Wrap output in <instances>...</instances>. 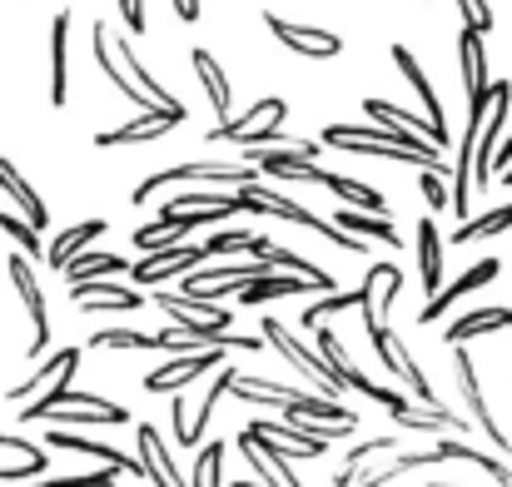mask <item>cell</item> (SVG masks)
Returning <instances> with one entry per match:
<instances>
[{
    "mask_svg": "<svg viewBox=\"0 0 512 487\" xmlns=\"http://www.w3.org/2000/svg\"><path fill=\"white\" fill-rule=\"evenodd\" d=\"M239 209H249V214H264V219H284V224H304L309 234H324L329 244H339L348 254H368V239H358V234H343L334 229L329 219H319L314 209H304V204H294L289 194H279V189H269V184H259V179H249V184H239Z\"/></svg>",
    "mask_w": 512,
    "mask_h": 487,
    "instance_id": "cell-1",
    "label": "cell"
},
{
    "mask_svg": "<svg viewBox=\"0 0 512 487\" xmlns=\"http://www.w3.org/2000/svg\"><path fill=\"white\" fill-rule=\"evenodd\" d=\"M284 115H289V105L279 100V95H269V100H259V105H249L239 120H219L214 130H209V145H239V150H259V145H289L284 135H279V125H284Z\"/></svg>",
    "mask_w": 512,
    "mask_h": 487,
    "instance_id": "cell-2",
    "label": "cell"
},
{
    "mask_svg": "<svg viewBox=\"0 0 512 487\" xmlns=\"http://www.w3.org/2000/svg\"><path fill=\"white\" fill-rule=\"evenodd\" d=\"M75 368H80V348H60V353H55L50 363H40L25 383H15L5 398L20 408V418H25V423H35V418H40V408H45V403H55V398L70 388Z\"/></svg>",
    "mask_w": 512,
    "mask_h": 487,
    "instance_id": "cell-3",
    "label": "cell"
},
{
    "mask_svg": "<svg viewBox=\"0 0 512 487\" xmlns=\"http://www.w3.org/2000/svg\"><path fill=\"white\" fill-rule=\"evenodd\" d=\"M254 348H264V343H259V338H234V333H224L219 343L194 348V353H179V358H170L165 368H155V373L145 378V388H150V393H174V388L194 383L199 373L219 368V358H224V353H254Z\"/></svg>",
    "mask_w": 512,
    "mask_h": 487,
    "instance_id": "cell-4",
    "label": "cell"
},
{
    "mask_svg": "<svg viewBox=\"0 0 512 487\" xmlns=\"http://www.w3.org/2000/svg\"><path fill=\"white\" fill-rule=\"evenodd\" d=\"M155 304L174 319L179 333H189L194 343H219L229 328H234V314L224 304H204V299H189V294H170L155 284Z\"/></svg>",
    "mask_w": 512,
    "mask_h": 487,
    "instance_id": "cell-5",
    "label": "cell"
},
{
    "mask_svg": "<svg viewBox=\"0 0 512 487\" xmlns=\"http://www.w3.org/2000/svg\"><path fill=\"white\" fill-rule=\"evenodd\" d=\"M249 179H259V169L244 160V164H224V160H194V164H174V169H160V174H150V179H140L135 184V204H145L155 189H165V184H249Z\"/></svg>",
    "mask_w": 512,
    "mask_h": 487,
    "instance_id": "cell-6",
    "label": "cell"
},
{
    "mask_svg": "<svg viewBox=\"0 0 512 487\" xmlns=\"http://www.w3.org/2000/svg\"><path fill=\"white\" fill-rule=\"evenodd\" d=\"M269 264L264 259H254V264H219V269H204V264H194L189 274H179L184 279V294L189 299H204V304H224V299H234L249 279H259Z\"/></svg>",
    "mask_w": 512,
    "mask_h": 487,
    "instance_id": "cell-7",
    "label": "cell"
},
{
    "mask_svg": "<svg viewBox=\"0 0 512 487\" xmlns=\"http://www.w3.org/2000/svg\"><path fill=\"white\" fill-rule=\"evenodd\" d=\"M35 423H65V428H75V423H110V428H120V423H130V413H125L120 403L100 398V393H75V388H65L55 403L40 408Z\"/></svg>",
    "mask_w": 512,
    "mask_h": 487,
    "instance_id": "cell-8",
    "label": "cell"
},
{
    "mask_svg": "<svg viewBox=\"0 0 512 487\" xmlns=\"http://www.w3.org/2000/svg\"><path fill=\"white\" fill-rule=\"evenodd\" d=\"M264 338L274 343V353H279L294 373H304V378L314 383V393H324V398H329V393H343L339 383H334V373H329V363H324L319 353H309V348H304V338H294L289 328L274 319V314H264Z\"/></svg>",
    "mask_w": 512,
    "mask_h": 487,
    "instance_id": "cell-9",
    "label": "cell"
},
{
    "mask_svg": "<svg viewBox=\"0 0 512 487\" xmlns=\"http://www.w3.org/2000/svg\"><path fill=\"white\" fill-rule=\"evenodd\" d=\"M5 274H10V284H15V294H20V304H25V319H30V348H25V358H40L45 343H50V314H45L40 279H35V269H30L25 254H10V259H5Z\"/></svg>",
    "mask_w": 512,
    "mask_h": 487,
    "instance_id": "cell-10",
    "label": "cell"
},
{
    "mask_svg": "<svg viewBox=\"0 0 512 487\" xmlns=\"http://www.w3.org/2000/svg\"><path fill=\"white\" fill-rule=\"evenodd\" d=\"M453 378H458V393H463L468 423H478V428H483V438H488L493 448L512 453V438L503 433V423L488 413V398H483V383H478V368H473V353H468V343H463V353H453Z\"/></svg>",
    "mask_w": 512,
    "mask_h": 487,
    "instance_id": "cell-11",
    "label": "cell"
},
{
    "mask_svg": "<svg viewBox=\"0 0 512 487\" xmlns=\"http://www.w3.org/2000/svg\"><path fill=\"white\" fill-rule=\"evenodd\" d=\"M189 120V110L184 105H155V110H145L140 120H125V125H115V130H100L95 135V145L100 150H120V145H150V140H160V135H170Z\"/></svg>",
    "mask_w": 512,
    "mask_h": 487,
    "instance_id": "cell-12",
    "label": "cell"
},
{
    "mask_svg": "<svg viewBox=\"0 0 512 487\" xmlns=\"http://www.w3.org/2000/svg\"><path fill=\"white\" fill-rule=\"evenodd\" d=\"M368 338H373V353H378L393 373H403V378H408V388H413V398H418L423 408H443V403H438V393H433V383H428V373H423V363L408 353V343H403L393 328L383 324V328H373Z\"/></svg>",
    "mask_w": 512,
    "mask_h": 487,
    "instance_id": "cell-13",
    "label": "cell"
},
{
    "mask_svg": "<svg viewBox=\"0 0 512 487\" xmlns=\"http://www.w3.org/2000/svg\"><path fill=\"white\" fill-rule=\"evenodd\" d=\"M264 25H269V35H274L279 45H289V50L304 55V60H334L343 50V35L319 30V25H294V20H284V15H274V10H264Z\"/></svg>",
    "mask_w": 512,
    "mask_h": 487,
    "instance_id": "cell-14",
    "label": "cell"
},
{
    "mask_svg": "<svg viewBox=\"0 0 512 487\" xmlns=\"http://www.w3.org/2000/svg\"><path fill=\"white\" fill-rule=\"evenodd\" d=\"M398 289H403V269H398V264H368L363 289H358V314H363V328H368V333L388 324V309H393Z\"/></svg>",
    "mask_w": 512,
    "mask_h": 487,
    "instance_id": "cell-15",
    "label": "cell"
},
{
    "mask_svg": "<svg viewBox=\"0 0 512 487\" xmlns=\"http://www.w3.org/2000/svg\"><path fill=\"white\" fill-rule=\"evenodd\" d=\"M209 254H204V244H170V249H150V254H140V264L130 269V279L140 284V289H155V284H165L174 274H189L194 264H204Z\"/></svg>",
    "mask_w": 512,
    "mask_h": 487,
    "instance_id": "cell-16",
    "label": "cell"
},
{
    "mask_svg": "<svg viewBox=\"0 0 512 487\" xmlns=\"http://www.w3.org/2000/svg\"><path fill=\"white\" fill-rule=\"evenodd\" d=\"M458 60H463V90H468V115L488 110V50H483V30L463 25L458 30Z\"/></svg>",
    "mask_w": 512,
    "mask_h": 487,
    "instance_id": "cell-17",
    "label": "cell"
},
{
    "mask_svg": "<svg viewBox=\"0 0 512 487\" xmlns=\"http://www.w3.org/2000/svg\"><path fill=\"white\" fill-rule=\"evenodd\" d=\"M393 65L403 70V80H408V85H413V95L423 100V120H428V130H433V145H438V150H448V120H443V100H438L433 80L423 75V65L413 60V50H408V45H393Z\"/></svg>",
    "mask_w": 512,
    "mask_h": 487,
    "instance_id": "cell-18",
    "label": "cell"
},
{
    "mask_svg": "<svg viewBox=\"0 0 512 487\" xmlns=\"http://www.w3.org/2000/svg\"><path fill=\"white\" fill-rule=\"evenodd\" d=\"M239 448H244L249 468H254V473H259L269 487H304V483H299V473H294V458H289L279 443L254 438V433H239Z\"/></svg>",
    "mask_w": 512,
    "mask_h": 487,
    "instance_id": "cell-19",
    "label": "cell"
},
{
    "mask_svg": "<svg viewBox=\"0 0 512 487\" xmlns=\"http://www.w3.org/2000/svg\"><path fill=\"white\" fill-rule=\"evenodd\" d=\"M498 269H503L498 259H483V264H473V269H468V274H463L458 284H448V289H438V294H428V304H423V314H418V324H438V319H443V314H448L453 304H463V299H468L473 289H483V284H493V279H498Z\"/></svg>",
    "mask_w": 512,
    "mask_h": 487,
    "instance_id": "cell-20",
    "label": "cell"
},
{
    "mask_svg": "<svg viewBox=\"0 0 512 487\" xmlns=\"http://www.w3.org/2000/svg\"><path fill=\"white\" fill-rule=\"evenodd\" d=\"M70 304L85 309V314H135L140 309V294L135 289H120V284H105V279H80L70 284Z\"/></svg>",
    "mask_w": 512,
    "mask_h": 487,
    "instance_id": "cell-21",
    "label": "cell"
},
{
    "mask_svg": "<svg viewBox=\"0 0 512 487\" xmlns=\"http://www.w3.org/2000/svg\"><path fill=\"white\" fill-rule=\"evenodd\" d=\"M279 408L289 413V423H339L348 433L358 428V413L334 403V398H324V393H299V388H289V398H284Z\"/></svg>",
    "mask_w": 512,
    "mask_h": 487,
    "instance_id": "cell-22",
    "label": "cell"
},
{
    "mask_svg": "<svg viewBox=\"0 0 512 487\" xmlns=\"http://www.w3.org/2000/svg\"><path fill=\"white\" fill-rule=\"evenodd\" d=\"M234 373H239V368H219V373H214V383L204 388V398H199V408H194V413H184V428L174 433V443H179V448H199V443H204V428H209V418H214V408H219V398L229 393V383H234Z\"/></svg>",
    "mask_w": 512,
    "mask_h": 487,
    "instance_id": "cell-23",
    "label": "cell"
},
{
    "mask_svg": "<svg viewBox=\"0 0 512 487\" xmlns=\"http://www.w3.org/2000/svg\"><path fill=\"white\" fill-rule=\"evenodd\" d=\"M45 443H50V448H65V453H85V458H95V463H105V468H115V473L145 478V468H140L135 458H125L120 448H110V443H95V438H80V433H65V428L45 433Z\"/></svg>",
    "mask_w": 512,
    "mask_h": 487,
    "instance_id": "cell-24",
    "label": "cell"
},
{
    "mask_svg": "<svg viewBox=\"0 0 512 487\" xmlns=\"http://www.w3.org/2000/svg\"><path fill=\"white\" fill-rule=\"evenodd\" d=\"M304 289H319V284H309L304 274H274V269H264V274L249 279L234 299H244L249 309H259V304H274V299H289V294H304Z\"/></svg>",
    "mask_w": 512,
    "mask_h": 487,
    "instance_id": "cell-25",
    "label": "cell"
},
{
    "mask_svg": "<svg viewBox=\"0 0 512 487\" xmlns=\"http://www.w3.org/2000/svg\"><path fill=\"white\" fill-rule=\"evenodd\" d=\"M244 433H254V438H269V443H279L289 458H319L329 443H319V438H309L304 428H294V423H274V418H254Z\"/></svg>",
    "mask_w": 512,
    "mask_h": 487,
    "instance_id": "cell-26",
    "label": "cell"
},
{
    "mask_svg": "<svg viewBox=\"0 0 512 487\" xmlns=\"http://www.w3.org/2000/svg\"><path fill=\"white\" fill-rule=\"evenodd\" d=\"M503 328H512V309H473V314H458L453 324L443 328V338H448V348H463V343L503 333Z\"/></svg>",
    "mask_w": 512,
    "mask_h": 487,
    "instance_id": "cell-27",
    "label": "cell"
},
{
    "mask_svg": "<svg viewBox=\"0 0 512 487\" xmlns=\"http://www.w3.org/2000/svg\"><path fill=\"white\" fill-rule=\"evenodd\" d=\"M70 85V10L50 20V105H65Z\"/></svg>",
    "mask_w": 512,
    "mask_h": 487,
    "instance_id": "cell-28",
    "label": "cell"
},
{
    "mask_svg": "<svg viewBox=\"0 0 512 487\" xmlns=\"http://www.w3.org/2000/svg\"><path fill=\"white\" fill-rule=\"evenodd\" d=\"M135 438H140V468H145V478H150L155 487H184L179 483V473H174V463H170L165 438H160L150 423H140V428H135Z\"/></svg>",
    "mask_w": 512,
    "mask_h": 487,
    "instance_id": "cell-29",
    "label": "cell"
},
{
    "mask_svg": "<svg viewBox=\"0 0 512 487\" xmlns=\"http://www.w3.org/2000/svg\"><path fill=\"white\" fill-rule=\"evenodd\" d=\"M0 194H10V199L20 204L25 224H35V229H45V224H50V209H45V199H40L30 184H25V174L5 160V155H0Z\"/></svg>",
    "mask_w": 512,
    "mask_h": 487,
    "instance_id": "cell-30",
    "label": "cell"
},
{
    "mask_svg": "<svg viewBox=\"0 0 512 487\" xmlns=\"http://www.w3.org/2000/svg\"><path fill=\"white\" fill-rule=\"evenodd\" d=\"M105 30H110V25L100 20V25H95V60H100V70L110 75V85H115V90H120V95H125L130 105H140V110H155V105H150V95H145V90H140V85H135V80L125 75V65L115 60V50H110Z\"/></svg>",
    "mask_w": 512,
    "mask_h": 487,
    "instance_id": "cell-31",
    "label": "cell"
},
{
    "mask_svg": "<svg viewBox=\"0 0 512 487\" xmlns=\"http://www.w3.org/2000/svg\"><path fill=\"white\" fill-rule=\"evenodd\" d=\"M65 284H80V279H105V274H125V259L110 254V249H80L60 264Z\"/></svg>",
    "mask_w": 512,
    "mask_h": 487,
    "instance_id": "cell-32",
    "label": "cell"
},
{
    "mask_svg": "<svg viewBox=\"0 0 512 487\" xmlns=\"http://www.w3.org/2000/svg\"><path fill=\"white\" fill-rule=\"evenodd\" d=\"M174 214H209L214 224H224L229 214H239V199L234 194H174L160 219H174Z\"/></svg>",
    "mask_w": 512,
    "mask_h": 487,
    "instance_id": "cell-33",
    "label": "cell"
},
{
    "mask_svg": "<svg viewBox=\"0 0 512 487\" xmlns=\"http://www.w3.org/2000/svg\"><path fill=\"white\" fill-rule=\"evenodd\" d=\"M105 234V219H85V224H70L65 234H55L50 239V249H45V259H50V269L60 274V264L70 259V254H80V249H90L95 239Z\"/></svg>",
    "mask_w": 512,
    "mask_h": 487,
    "instance_id": "cell-34",
    "label": "cell"
},
{
    "mask_svg": "<svg viewBox=\"0 0 512 487\" xmlns=\"http://www.w3.org/2000/svg\"><path fill=\"white\" fill-rule=\"evenodd\" d=\"M334 229H343V234H358V239H383L388 249H398V244H403V234L393 229V219H388V214H363V209H343Z\"/></svg>",
    "mask_w": 512,
    "mask_h": 487,
    "instance_id": "cell-35",
    "label": "cell"
},
{
    "mask_svg": "<svg viewBox=\"0 0 512 487\" xmlns=\"http://www.w3.org/2000/svg\"><path fill=\"white\" fill-rule=\"evenodd\" d=\"M194 75H199V85H204V95H209L214 115H229L234 90H229V80H224V65H219L209 50H194Z\"/></svg>",
    "mask_w": 512,
    "mask_h": 487,
    "instance_id": "cell-36",
    "label": "cell"
},
{
    "mask_svg": "<svg viewBox=\"0 0 512 487\" xmlns=\"http://www.w3.org/2000/svg\"><path fill=\"white\" fill-rule=\"evenodd\" d=\"M324 189H334L348 209H363V214H388L383 209V194L373 189V184H363V179H348V174H324Z\"/></svg>",
    "mask_w": 512,
    "mask_h": 487,
    "instance_id": "cell-37",
    "label": "cell"
},
{
    "mask_svg": "<svg viewBox=\"0 0 512 487\" xmlns=\"http://www.w3.org/2000/svg\"><path fill=\"white\" fill-rule=\"evenodd\" d=\"M418 269H423V289L438 294L443 289V239L428 219L418 224Z\"/></svg>",
    "mask_w": 512,
    "mask_h": 487,
    "instance_id": "cell-38",
    "label": "cell"
},
{
    "mask_svg": "<svg viewBox=\"0 0 512 487\" xmlns=\"http://www.w3.org/2000/svg\"><path fill=\"white\" fill-rule=\"evenodd\" d=\"M438 453H443V463H453V458H463V463H473V468H483L488 478L498 487H512V473L498 463V458H488V453H478V448H468V443H458V438H438Z\"/></svg>",
    "mask_w": 512,
    "mask_h": 487,
    "instance_id": "cell-39",
    "label": "cell"
},
{
    "mask_svg": "<svg viewBox=\"0 0 512 487\" xmlns=\"http://www.w3.org/2000/svg\"><path fill=\"white\" fill-rule=\"evenodd\" d=\"M388 448H398V433H378V438H368V443H353L348 458H343V468L334 473V487H353V478L363 473V463H368L373 453H388Z\"/></svg>",
    "mask_w": 512,
    "mask_h": 487,
    "instance_id": "cell-40",
    "label": "cell"
},
{
    "mask_svg": "<svg viewBox=\"0 0 512 487\" xmlns=\"http://www.w3.org/2000/svg\"><path fill=\"white\" fill-rule=\"evenodd\" d=\"M259 249H264V234H249V229H224V234H209L204 239V254L209 259H229V254L259 259Z\"/></svg>",
    "mask_w": 512,
    "mask_h": 487,
    "instance_id": "cell-41",
    "label": "cell"
},
{
    "mask_svg": "<svg viewBox=\"0 0 512 487\" xmlns=\"http://www.w3.org/2000/svg\"><path fill=\"white\" fill-rule=\"evenodd\" d=\"M503 229H512V204L488 209L483 219H463L458 234H453V244H478V239H493V234H503Z\"/></svg>",
    "mask_w": 512,
    "mask_h": 487,
    "instance_id": "cell-42",
    "label": "cell"
},
{
    "mask_svg": "<svg viewBox=\"0 0 512 487\" xmlns=\"http://www.w3.org/2000/svg\"><path fill=\"white\" fill-rule=\"evenodd\" d=\"M184 234H189V229H184L179 219H155V224H140L130 239H135V249H140V254H150V249H170V244H184Z\"/></svg>",
    "mask_w": 512,
    "mask_h": 487,
    "instance_id": "cell-43",
    "label": "cell"
},
{
    "mask_svg": "<svg viewBox=\"0 0 512 487\" xmlns=\"http://www.w3.org/2000/svg\"><path fill=\"white\" fill-rule=\"evenodd\" d=\"M184 487H224V443H204Z\"/></svg>",
    "mask_w": 512,
    "mask_h": 487,
    "instance_id": "cell-44",
    "label": "cell"
},
{
    "mask_svg": "<svg viewBox=\"0 0 512 487\" xmlns=\"http://www.w3.org/2000/svg\"><path fill=\"white\" fill-rule=\"evenodd\" d=\"M90 348H105V353H115V348H160V338L140 333V328H100L90 338Z\"/></svg>",
    "mask_w": 512,
    "mask_h": 487,
    "instance_id": "cell-45",
    "label": "cell"
},
{
    "mask_svg": "<svg viewBox=\"0 0 512 487\" xmlns=\"http://www.w3.org/2000/svg\"><path fill=\"white\" fill-rule=\"evenodd\" d=\"M343 309H358V294H339V289H334V294H324L319 304L304 309V328H319L329 314H343Z\"/></svg>",
    "mask_w": 512,
    "mask_h": 487,
    "instance_id": "cell-46",
    "label": "cell"
},
{
    "mask_svg": "<svg viewBox=\"0 0 512 487\" xmlns=\"http://www.w3.org/2000/svg\"><path fill=\"white\" fill-rule=\"evenodd\" d=\"M115 468L110 473H60V478H40V483H30V487H115Z\"/></svg>",
    "mask_w": 512,
    "mask_h": 487,
    "instance_id": "cell-47",
    "label": "cell"
},
{
    "mask_svg": "<svg viewBox=\"0 0 512 487\" xmlns=\"http://www.w3.org/2000/svg\"><path fill=\"white\" fill-rule=\"evenodd\" d=\"M0 229L25 249V259H35V254H40V234H35V224H25V219H15V214H0Z\"/></svg>",
    "mask_w": 512,
    "mask_h": 487,
    "instance_id": "cell-48",
    "label": "cell"
},
{
    "mask_svg": "<svg viewBox=\"0 0 512 487\" xmlns=\"http://www.w3.org/2000/svg\"><path fill=\"white\" fill-rule=\"evenodd\" d=\"M418 194H423V204H428V209H448V184H443V174H438V169H423Z\"/></svg>",
    "mask_w": 512,
    "mask_h": 487,
    "instance_id": "cell-49",
    "label": "cell"
},
{
    "mask_svg": "<svg viewBox=\"0 0 512 487\" xmlns=\"http://www.w3.org/2000/svg\"><path fill=\"white\" fill-rule=\"evenodd\" d=\"M319 358L329 363V373H334V383H339V368L348 363V353H343V343H339L334 328H319Z\"/></svg>",
    "mask_w": 512,
    "mask_h": 487,
    "instance_id": "cell-50",
    "label": "cell"
},
{
    "mask_svg": "<svg viewBox=\"0 0 512 487\" xmlns=\"http://www.w3.org/2000/svg\"><path fill=\"white\" fill-rule=\"evenodd\" d=\"M458 15H463V25H473V30H493V5L488 0H458Z\"/></svg>",
    "mask_w": 512,
    "mask_h": 487,
    "instance_id": "cell-51",
    "label": "cell"
},
{
    "mask_svg": "<svg viewBox=\"0 0 512 487\" xmlns=\"http://www.w3.org/2000/svg\"><path fill=\"white\" fill-rule=\"evenodd\" d=\"M120 15L135 35H145V0H120Z\"/></svg>",
    "mask_w": 512,
    "mask_h": 487,
    "instance_id": "cell-52",
    "label": "cell"
},
{
    "mask_svg": "<svg viewBox=\"0 0 512 487\" xmlns=\"http://www.w3.org/2000/svg\"><path fill=\"white\" fill-rule=\"evenodd\" d=\"M174 15H179L184 25H194V20H199V0H174Z\"/></svg>",
    "mask_w": 512,
    "mask_h": 487,
    "instance_id": "cell-53",
    "label": "cell"
},
{
    "mask_svg": "<svg viewBox=\"0 0 512 487\" xmlns=\"http://www.w3.org/2000/svg\"><path fill=\"white\" fill-rule=\"evenodd\" d=\"M498 150H503V155H493V169H498V164H512V135L508 140H498Z\"/></svg>",
    "mask_w": 512,
    "mask_h": 487,
    "instance_id": "cell-54",
    "label": "cell"
},
{
    "mask_svg": "<svg viewBox=\"0 0 512 487\" xmlns=\"http://www.w3.org/2000/svg\"><path fill=\"white\" fill-rule=\"evenodd\" d=\"M503 184H512V164H508V169H503Z\"/></svg>",
    "mask_w": 512,
    "mask_h": 487,
    "instance_id": "cell-55",
    "label": "cell"
},
{
    "mask_svg": "<svg viewBox=\"0 0 512 487\" xmlns=\"http://www.w3.org/2000/svg\"><path fill=\"white\" fill-rule=\"evenodd\" d=\"M234 487H269V483H234Z\"/></svg>",
    "mask_w": 512,
    "mask_h": 487,
    "instance_id": "cell-56",
    "label": "cell"
},
{
    "mask_svg": "<svg viewBox=\"0 0 512 487\" xmlns=\"http://www.w3.org/2000/svg\"><path fill=\"white\" fill-rule=\"evenodd\" d=\"M433 487H448V483H433Z\"/></svg>",
    "mask_w": 512,
    "mask_h": 487,
    "instance_id": "cell-57",
    "label": "cell"
},
{
    "mask_svg": "<svg viewBox=\"0 0 512 487\" xmlns=\"http://www.w3.org/2000/svg\"><path fill=\"white\" fill-rule=\"evenodd\" d=\"M423 5H428V0H423Z\"/></svg>",
    "mask_w": 512,
    "mask_h": 487,
    "instance_id": "cell-58",
    "label": "cell"
}]
</instances>
